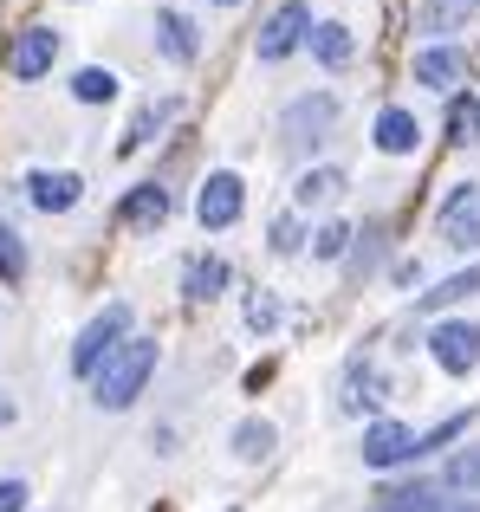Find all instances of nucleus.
Returning <instances> with one entry per match:
<instances>
[{
  "label": "nucleus",
  "mask_w": 480,
  "mask_h": 512,
  "mask_svg": "<svg viewBox=\"0 0 480 512\" xmlns=\"http://www.w3.org/2000/svg\"><path fill=\"white\" fill-rule=\"evenodd\" d=\"M72 98L78 104H111L117 98V72L111 65H85V72L72 78Z\"/></svg>",
  "instance_id": "obj_21"
},
{
  "label": "nucleus",
  "mask_w": 480,
  "mask_h": 512,
  "mask_svg": "<svg viewBox=\"0 0 480 512\" xmlns=\"http://www.w3.org/2000/svg\"><path fill=\"white\" fill-rule=\"evenodd\" d=\"M234 454L240 461H266V454H273V422H240L234 428Z\"/></svg>",
  "instance_id": "obj_23"
},
{
  "label": "nucleus",
  "mask_w": 480,
  "mask_h": 512,
  "mask_svg": "<svg viewBox=\"0 0 480 512\" xmlns=\"http://www.w3.org/2000/svg\"><path fill=\"white\" fill-rule=\"evenodd\" d=\"M442 480H448V487H461V493H480V448H461L455 461L442 467Z\"/></svg>",
  "instance_id": "obj_26"
},
{
  "label": "nucleus",
  "mask_w": 480,
  "mask_h": 512,
  "mask_svg": "<svg viewBox=\"0 0 480 512\" xmlns=\"http://www.w3.org/2000/svg\"><path fill=\"white\" fill-rule=\"evenodd\" d=\"M228 286V260H195L189 266V299H221Z\"/></svg>",
  "instance_id": "obj_22"
},
{
  "label": "nucleus",
  "mask_w": 480,
  "mask_h": 512,
  "mask_svg": "<svg viewBox=\"0 0 480 512\" xmlns=\"http://www.w3.org/2000/svg\"><path fill=\"white\" fill-rule=\"evenodd\" d=\"M156 46H163V59L189 65L195 59V20H189V13H176V7H163V13H156Z\"/></svg>",
  "instance_id": "obj_15"
},
{
  "label": "nucleus",
  "mask_w": 480,
  "mask_h": 512,
  "mask_svg": "<svg viewBox=\"0 0 480 512\" xmlns=\"http://www.w3.org/2000/svg\"><path fill=\"white\" fill-rule=\"evenodd\" d=\"M370 143H377L383 156H409L422 143V124L403 111V104H390V111H377V130H370Z\"/></svg>",
  "instance_id": "obj_13"
},
{
  "label": "nucleus",
  "mask_w": 480,
  "mask_h": 512,
  "mask_svg": "<svg viewBox=\"0 0 480 512\" xmlns=\"http://www.w3.org/2000/svg\"><path fill=\"white\" fill-rule=\"evenodd\" d=\"M448 143H480V98L474 91L448 98Z\"/></svg>",
  "instance_id": "obj_18"
},
{
  "label": "nucleus",
  "mask_w": 480,
  "mask_h": 512,
  "mask_svg": "<svg viewBox=\"0 0 480 512\" xmlns=\"http://www.w3.org/2000/svg\"><path fill=\"white\" fill-rule=\"evenodd\" d=\"M299 46H312V7H305V0H279L273 20L260 26V39H253V52H260L266 65H279L286 52H299Z\"/></svg>",
  "instance_id": "obj_3"
},
{
  "label": "nucleus",
  "mask_w": 480,
  "mask_h": 512,
  "mask_svg": "<svg viewBox=\"0 0 480 512\" xmlns=\"http://www.w3.org/2000/svg\"><path fill=\"white\" fill-rule=\"evenodd\" d=\"M7 422H13V402H7V396H0V428H7Z\"/></svg>",
  "instance_id": "obj_32"
},
{
  "label": "nucleus",
  "mask_w": 480,
  "mask_h": 512,
  "mask_svg": "<svg viewBox=\"0 0 480 512\" xmlns=\"http://www.w3.org/2000/svg\"><path fill=\"white\" fill-rule=\"evenodd\" d=\"M215 7H234V0H215Z\"/></svg>",
  "instance_id": "obj_33"
},
{
  "label": "nucleus",
  "mask_w": 480,
  "mask_h": 512,
  "mask_svg": "<svg viewBox=\"0 0 480 512\" xmlns=\"http://www.w3.org/2000/svg\"><path fill=\"white\" fill-rule=\"evenodd\" d=\"M273 253H299V221H292V214L273 221Z\"/></svg>",
  "instance_id": "obj_29"
},
{
  "label": "nucleus",
  "mask_w": 480,
  "mask_h": 512,
  "mask_svg": "<svg viewBox=\"0 0 480 512\" xmlns=\"http://www.w3.org/2000/svg\"><path fill=\"white\" fill-rule=\"evenodd\" d=\"M351 52H357L351 26H338V20H318L312 26V59L325 65V72H344V65H351Z\"/></svg>",
  "instance_id": "obj_16"
},
{
  "label": "nucleus",
  "mask_w": 480,
  "mask_h": 512,
  "mask_svg": "<svg viewBox=\"0 0 480 512\" xmlns=\"http://www.w3.org/2000/svg\"><path fill=\"white\" fill-rule=\"evenodd\" d=\"M130 338V305H104L98 318H91L85 331H78V344H72V370L78 376H98L104 363L117 357V344Z\"/></svg>",
  "instance_id": "obj_2"
},
{
  "label": "nucleus",
  "mask_w": 480,
  "mask_h": 512,
  "mask_svg": "<svg viewBox=\"0 0 480 512\" xmlns=\"http://www.w3.org/2000/svg\"><path fill=\"white\" fill-rule=\"evenodd\" d=\"M52 59H59V33H52V26H26V33L7 46V72H13V78L52 72Z\"/></svg>",
  "instance_id": "obj_8"
},
{
  "label": "nucleus",
  "mask_w": 480,
  "mask_h": 512,
  "mask_svg": "<svg viewBox=\"0 0 480 512\" xmlns=\"http://www.w3.org/2000/svg\"><path fill=\"white\" fill-rule=\"evenodd\" d=\"M338 188H344V169H305L299 188H292V201H299V208H325Z\"/></svg>",
  "instance_id": "obj_19"
},
{
  "label": "nucleus",
  "mask_w": 480,
  "mask_h": 512,
  "mask_svg": "<svg viewBox=\"0 0 480 512\" xmlns=\"http://www.w3.org/2000/svg\"><path fill=\"white\" fill-rule=\"evenodd\" d=\"M26 195H33L39 214H65V208H78L85 182H78L72 169H33V175H26Z\"/></svg>",
  "instance_id": "obj_9"
},
{
  "label": "nucleus",
  "mask_w": 480,
  "mask_h": 512,
  "mask_svg": "<svg viewBox=\"0 0 480 512\" xmlns=\"http://www.w3.org/2000/svg\"><path fill=\"white\" fill-rule=\"evenodd\" d=\"M461 78H468V52H461V46H422V52H416V85L455 91Z\"/></svg>",
  "instance_id": "obj_11"
},
{
  "label": "nucleus",
  "mask_w": 480,
  "mask_h": 512,
  "mask_svg": "<svg viewBox=\"0 0 480 512\" xmlns=\"http://www.w3.org/2000/svg\"><path fill=\"white\" fill-rule=\"evenodd\" d=\"M480 0H422V33H455L474 20Z\"/></svg>",
  "instance_id": "obj_17"
},
{
  "label": "nucleus",
  "mask_w": 480,
  "mask_h": 512,
  "mask_svg": "<svg viewBox=\"0 0 480 512\" xmlns=\"http://www.w3.org/2000/svg\"><path fill=\"white\" fill-rule=\"evenodd\" d=\"M429 357L442 363L448 376H468L480 363V325H461V318H448V325L429 331Z\"/></svg>",
  "instance_id": "obj_6"
},
{
  "label": "nucleus",
  "mask_w": 480,
  "mask_h": 512,
  "mask_svg": "<svg viewBox=\"0 0 480 512\" xmlns=\"http://www.w3.org/2000/svg\"><path fill=\"white\" fill-rule=\"evenodd\" d=\"M150 376H156V344L150 338H124V344H117V357L91 376V396H98V409H130V402L143 396Z\"/></svg>",
  "instance_id": "obj_1"
},
{
  "label": "nucleus",
  "mask_w": 480,
  "mask_h": 512,
  "mask_svg": "<svg viewBox=\"0 0 480 512\" xmlns=\"http://www.w3.org/2000/svg\"><path fill=\"white\" fill-rule=\"evenodd\" d=\"M240 208H247V182H240L234 169H215V175L202 182V195H195V221L215 227V234L240 221Z\"/></svg>",
  "instance_id": "obj_5"
},
{
  "label": "nucleus",
  "mask_w": 480,
  "mask_h": 512,
  "mask_svg": "<svg viewBox=\"0 0 480 512\" xmlns=\"http://www.w3.org/2000/svg\"><path fill=\"white\" fill-rule=\"evenodd\" d=\"M344 409H377V402H383V376L377 370H351V383H344Z\"/></svg>",
  "instance_id": "obj_24"
},
{
  "label": "nucleus",
  "mask_w": 480,
  "mask_h": 512,
  "mask_svg": "<svg viewBox=\"0 0 480 512\" xmlns=\"http://www.w3.org/2000/svg\"><path fill=\"white\" fill-rule=\"evenodd\" d=\"M26 273V247H20V234H13V227H0V279H20Z\"/></svg>",
  "instance_id": "obj_27"
},
{
  "label": "nucleus",
  "mask_w": 480,
  "mask_h": 512,
  "mask_svg": "<svg viewBox=\"0 0 480 512\" xmlns=\"http://www.w3.org/2000/svg\"><path fill=\"white\" fill-rule=\"evenodd\" d=\"M416 428H403V422H370V435H364V461L370 467H403V461H416Z\"/></svg>",
  "instance_id": "obj_10"
},
{
  "label": "nucleus",
  "mask_w": 480,
  "mask_h": 512,
  "mask_svg": "<svg viewBox=\"0 0 480 512\" xmlns=\"http://www.w3.org/2000/svg\"><path fill=\"white\" fill-rule=\"evenodd\" d=\"M480 292V266H468V273H455V279H442V286L435 292H422V312H442V305H461V299H474Z\"/></svg>",
  "instance_id": "obj_20"
},
{
  "label": "nucleus",
  "mask_w": 480,
  "mask_h": 512,
  "mask_svg": "<svg viewBox=\"0 0 480 512\" xmlns=\"http://www.w3.org/2000/svg\"><path fill=\"white\" fill-rule=\"evenodd\" d=\"M442 240L448 247H480V182H461L455 195L442 201Z\"/></svg>",
  "instance_id": "obj_7"
},
{
  "label": "nucleus",
  "mask_w": 480,
  "mask_h": 512,
  "mask_svg": "<svg viewBox=\"0 0 480 512\" xmlns=\"http://www.w3.org/2000/svg\"><path fill=\"white\" fill-rule=\"evenodd\" d=\"M117 221H124V227H163V221H169V188L137 182V188L124 195V208H117Z\"/></svg>",
  "instance_id": "obj_14"
},
{
  "label": "nucleus",
  "mask_w": 480,
  "mask_h": 512,
  "mask_svg": "<svg viewBox=\"0 0 480 512\" xmlns=\"http://www.w3.org/2000/svg\"><path fill=\"white\" fill-rule=\"evenodd\" d=\"M344 247H351V227H344V221H331V227H318V240H312V253H318V260H338V253Z\"/></svg>",
  "instance_id": "obj_28"
},
{
  "label": "nucleus",
  "mask_w": 480,
  "mask_h": 512,
  "mask_svg": "<svg viewBox=\"0 0 480 512\" xmlns=\"http://www.w3.org/2000/svg\"><path fill=\"white\" fill-rule=\"evenodd\" d=\"M247 325H253V331H273V325H279V305H273V299H247Z\"/></svg>",
  "instance_id": "obj_30"
},
{
  "label": "nucleus",
  "mask_w": 480,
  "mask_h": 512,
  "mask_svg": "<svg viewBox=\"0 0 480 512\" xmlns=\"http://www.w3.org/2000/svg\"><path fill=\"white\" fill-rule=\"evenodd\" d=\"M331 124H338V98L318 91V98L286 104V117H279V143H286V150H318Z\"/></svg>",
  "instance_id": "obj_4"
},
{
  "label": "nucleus",
  "mask_w": 480,
  "mask_h": 512,
  "mask_svg": "<svg viewBox=\"0 0 480 512\" xmlns=\"http://www.w3.org/2000/svg\"><path fill=\"white\" fill-rule=\"evenodd\" d=\"M169 111H176V98H163V104H143V111H137V124L124 130V150H143V143H150V130H156V124H169Z\"/></svg>",
  "instance_id": "obj_25"
},
{
  "label": "nucleus",
  "mask_w": 480,
  "mask_h": 512,
  "mask_svg": "<svg viewBox=\"0 0 480 512\" xmlns=\"http://www.w3.org/2000/svg\"><path fill=\"white\" fill-rule=\"evenodd\" d=\"M26 500H33L26 480H0V512H26Z\"/></svg>",
  "instance_id": "obj_31"
},
{
  "label": "nucleus",
  "mask_w": 480,
  "mask_h": 512,
  "mask_svg": "<svg viewBox=\"0 0 480 512\" xmlns=\"http://www.w3.org/2000/svg\"><path fill=\"white\" fill-rule=\"evenodd\" d=\"M377 512H480V500H448L435 487H390L377 500Z\"/></svg>",
  "instance_id": "obj_12"
}]
</instances>
